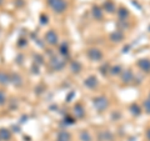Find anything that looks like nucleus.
<instances>
[{
  "mask_svg": "<svg viewBox=\"0 0 150 141\" xmlns=\"http://www.w3.org/2000/svg\"><path fill=\"white\" fill-rule=\"evenodd\" d=\"M45 41L49 45H56L58 44V34L54 30H49L45 34Z\"/></svg>",
  "mask_w": 150,
  "mask_h": 141,
  "instance_id": "obj_4",
  "label": "nucleus"
},
{
  "mask_svg": "<svg viewBox=\"0 0 150 141\" xmlns=\"http://www.w3.org/2000/svg\"><path fill=\"white\" fill-rule=\"evenodd\" d=\"M98 140L99 141H112V134L110 131H100L99 134H98Z\"/></svg>",
  "mask_w": 150,
  "mask_h": 141,
  "instance_id": "obj_7",
  "label": "nucleus"
},
{
  "mask_svg": "<svg viewBox=\"0 0 150 141\" xmlns=\"http://www.w3.org/2000/svg\"><path fill=\"white\" fill-rule=\"evenodd\" d=\"M100 70H101V74H106V73H108V64L104 65V66H101Z\"/></svg>",
  "mask_w": 150,
  "mask_h": 141,
  "instance_id": "obj_27",
  "label": "nucleus"
},
{
  "mask_svg": "<svg viewBox=\"0 0 150 141\" xmlns=\"http://www.w3.org/2000/svg\"><path fill=\"white\" fill-rule=\"evenodd\" d=\"M130 111H131V114H133L134 116H139L140 114H142V110H140V107L137 104H131L130 105Z\"/></svg>",
  "mask_w": 150,
  "mask_h": 141,
  "instance_id": "obj_18",
  "label": "nucleus"
},
{
  "mask_svg": "<svg viewBox=\"0 0 150 141\" xmlns=\"http://www.w3.org/2000/svg\"><path fill=\"white\" fill-rule=\"evenodd\" d=\"M0 141H1V140H0Z\"/></svg>",
  "mask_w": 150,
  "mask_h": 141,
  "instance_id": "obj_29",
  "label": "nucleus"
},
{
  "mask_svg": "<svg viewBox=\"0 0 150 141\" xmlns=\"http://www.w3.org/2000/svg\"><path fill=\"white\" fill-rule=\"evenodd\" d=\"M88 58L93 61H99L103 59V53L99 49H89L88 50Z\"/></svg>",
  "mask_w": 150,
  "mask_h": 141,
  "instance_id": "obj_3",
  "label": "nucleus"
},
{
  "mask_svg": "<svg viewBox=\"0 0 150 141\" xmlns=\"http://www.w3.org/2000/svg\"><path fill=\"white\" fill-rule=\"evenodd\" d=\"M93 15L95 19H98V20H100V19L103 18V11L101 9L99 6H93Z\"/></svg>",
  "mask_w": 150,
  "mask_h": 141,
  "instance_id": "obj_17",
  "label": "nucleus"
},
{
  "mask_svg": "<svg viewBox=\"0 0 150 141\" xmlns=\"http://www.w3.org/2000/svg\"><path fill=\"white\" fill-rule=\"evenodd\" d=\"M144 109H145V111H146L148 114H150V99H148V100L144 101Z\"/></svg>",
  "mask_w": 150,
  "mask_h": 141,
  "instance_id": "obj_24",
  "label": "nucleus"
},
{
  "mask_svg": "<svg viewBox=\"0 0 150 141\" xmlns=\"http://www.w3.org/2000/svg\"><path fill=\"white\" fill-rule=\"evenodd\" d=\"M80 140L81 141H91V136H90V134H89V131H86V130L81 131L80 133Z\"/></svg>",
  "mask_w": 150,
  "mask_h": 141,
  "instance_id": "obj_19",
  "label": "nucleus"
},
{
  "mask_svg": "<svg viewBox=\"0 0 150 141\" xmlns=\"http://www.w3.org/2000/svg\"><path fill=\"white\" fill-rule=\"evenodd\" d=\"M104 10L106 13H109V14H112V13H115L116 10V8H115V4L110 1V0H108V1L104 3Z\"/></svg>",
  "mask_w": 150,
  "mask_h": 141,
  "instance_id": "obj_15",
  "label": "nucleus"
},
{
  "mask_svg": "<svg viewBox=\"0 0 150 141\" xmlns=\"http://www.w3.org/2000/svg\"><path fill=\"white\" fill-rule=\"evenodd\" d=\"M110 39L114 43H120L121 40L124 39V34L121 31H114L112 34H110Z\"/></svg>",
  "mask_w": 150,
  "mask_h": 141,
  "instance_id": "obj_14",
  "label": "nucleus"
},
{
  "mask_svg": "<svg viewBox=\"0 0 150 141\" xmlns=\"http://www.w3.org/2000/svg\"><path fill=\"white\" fill-rule=\"evenodd\" d=\"M5 102H6V95L3 90H0V106L5 105Z\"/></svg>",
  "mask_w": 150,
  "mask_h": 141,
  "instance_id": "obj_23",
  "label": "nucleus"
},
{
  "mask_svg": "<svg viewBox=\"0 0 150 141\" xmlns=\"http://www.w3.org/2000/svg\"><path fill=\"white\" fill-rule=\"evenodd\" d=\"M8 84H10V74L0 71V85H8Z\"/></svg>",
  "mask_w": 150,
  "mask_h": 141,
  "instance_id": "obj_13",
  "label": "nucleus"
},
{
  "mask_svg": "<svg viewBox=\"0 0 150 141\" xmlns=\"http://www.w3.org/2000/svg\"><path fill=\"white\" fill-rule=\"evenodd\" d=\"M71 71L73 73H80L81 71V64L79 63V61H74L73 64H71Z\"/></svg>",
  "mask_w": 150,
  "mask_h": 141,
  "instance_id": "obj_20",
  "label": "nucleus"
},
{
  "mask_svg": "<svg viewBox=\"0 0 150 141\" xmlns=\"http://www.w3.org/2000/svg\"><path fill=\"white\" fill-rule=\"evenodd\" d=\"M93 104L95 106V109L98 111H104L105 109H108V106H109V101H108V99L105 96H98L93 100Z\"/></svg>",
  "mask_w": 150,
  "mask_h": 141,
  "instance_id": "obj_2",
  "label": "nucleus"
},
{
  "mask_svg": "<svg viewBox=\"0 0 150 141\" xmlns=\"http://www.w3.org/2000/svg\"><path fill=\"white\" fill-rule=\"evenodd\" d=\"M10 82L15 86H21L23 85V79L19 74H10Z\"/></svg>",
  "mask_w": 150,
  "mask_h": 141,
  "instance_id": "obj_10",
  "label": "nucleus"
},
{
  "mask_svg": "<svg viewBox=\"0 0 150 141\" xmlns=\"http://www.w3.org/2000/svg\"><path fill=\"white\" fill-rule=\"evenodd\" d=\"M74 115H75V117H78V119H83V117L85 116V110H84L81 104H76L74 106Z\"/></svg>",
  "mask_w": 150,
  "mask_h": 141,
  "instance_id": "obj_8",
  "label": "nucleus"
},
{
  "mask_svg": "<svg viewBox=\"0 0 150 141\" xmlns=\"http://www.w3.org/2000/svg\"><path fill=\"white\" fill-rule=\"evenodd\" d=\"M60 53H62V55H68V45L67 44H63L60 46Z\"/></svg>",
  "mask_w": 150,
  "mask_h": 141,
  "instance_id": "obj_25",
  "label": "nucleus"
},
{
  "mask_svg": "<svg viewBox=\"0 0 150 141\" xmlns=\"http://www.w3.org/2000/svg\"><path fill=\"white\" fill-rule=\"evenodd\" d=\"M118 14H119V18L120 19H125V18L129 16V10H128V9H125V8H120Z\"/></svg>",
  "mask_w": 150,
  "mask_h": 141,
  "instance_id": "obj_21",
  "label": "nucleus"
},
{
  "mask_svg": "<svg viewBox=\"0 0 150 141\" xmlns=\"http://www.w3.org/2000/svg\"><path fill=\"white\" fill-rule=\"evenodd\" d=\"M70 140H71V135L68 131H60L58 134V139H56V141H70Z\"/></svg>",
  "mask_w": 150,
  "mask_h": 141,
  "instance_id": "obj_16",
  "label": "nucleus"
},
{
  "mask_svg": "<svg viewBox=\"0 0 150 141\" xmlns=\"http://www.w3.org/2000/svg\"><path fill=\"white\" fill-rule=\"evenodd\" d=\"M134 79V74L131 70H125V71H123V74H121V81H123L124 84H129L133 81Z\"/></svg>",
  "mask_w": 150,
  "mask_h": 141,
  "instance_id": "obj_6",
  "label": "nucleus"
},
{
  "mask_svg": "<svg viewBox=\"0 0 150 141\" xmlns=\"http://www.w3.org/2000/svg\"><path fill=\"white\" fill-rule=\"evenodd\" d=\"M138 66L143 70V71L150 73V60L149 59H140L138 61Z\"/></svg>",
  "mask_w": 150,
  "mask_h": 141,
  "instance_id": "obj_9",
  "label": "nucleus"
},
{
  "mask_svg": "<svg viewBox=\"0 0 150 141\" xmlns=\"http://www.w3.org/2000/svg\"><path fill=\"white\" fill-rule=\"evenodd\" d=\"M84 85L89 89H95L98 86V79L95 75H90L89 78L85 79V81H84Z\"/></svg>",
  "mask_w": 150,
  "mask_h": 141,
  "instance_id": "obj_5",
  "label": "nucleus"
},
{
  "mask_svg": "<svg viewBox=\"0 0 150 141\" xmlns=\"http://www.w3.org/2000/svg\"><path fill=\"white\" fill-rule=\"evenodd\" d=\"M51 68H53L54 70H60V69H63L64 68V65H65V63L63 61V60H60V59H58V58H53L51 59Z\"/></svg>",
  "mask_w": 150,
  "mask_h": 141,
  "instance_id": "obj_11",
  "label": "nucleus"
},
{
  "mask_svg": "<svg viewBox=\"0 0 150 141\" xmlns=\"http://www.w3.org/2000/svg\"><path fill=\"white\" fill-rule=\"evenodd\" d=\"M110 73H111L112 75H119V74L121 73V66H119V65H116V66L111 68V69H110Z\"/></svg>",
  "mask_w": 150,
  "mask_h": 141,
  "instance_id": "obj_22",
  "label": "nucleus"
},
{
  "mask_svg": "<svg viewBox=\"0 0 150 141\" xmlns=\"http://www.w3.org/2000/svg\"><path fill=\"white\" fill-rule=\"evenodd\" d=\"M146 139L150 141V129H148V131H146Z\"/></svg>",
  "mask_w": 150,
  "mask_h": 141,
  "instance_id": "obj_28",
  "label": "nucleus"
},
{
  "mask_svg": "<svg viewBox=\"0 0 150 141\" xmlns=\"http://www.w3.org/2000/svg\"><path fill=\"white\" fill-rule=\"evenodd\" d=\"M40 20H41V24H46V23H48V16L43 14V15L40 16Z\"/></svg>",
  "mask_w": 150,
  "mask_h": 141,
  "instance_id": "obj_26",
  "label": "nucleus"
},
{
  "mask_svg": "<svg viewBox=\"0 0 150 141\" xmlns=\"http://www.w3.org/2000/svg\"><path fill=\"white\" fill-rule=\"evenodd\" d=\"M11 139V131L8 129H0V140L1 141H9Z\"/></svg>",
  "mask_w": 150,
  "mask_h": 141,
  "instance_id": "obj_12",
  "label": "nucleus"
},
{
  "mask_svg": "<svg viewBox=\"0 0 150 141\" xmlns=\"http://www.w3.org/2000/svg\"><path fill=\"white\" fill-rule=\"evenodd\" d=\"M48 4H49V6L58 14L64 13L68 8V4L65 0H48Z\"/></svg>",
  "mask_w": 150,
  "mask_h": 141,
  "instance_id": "obj_1",
  "label": "nucleus"
}]
</instances>
